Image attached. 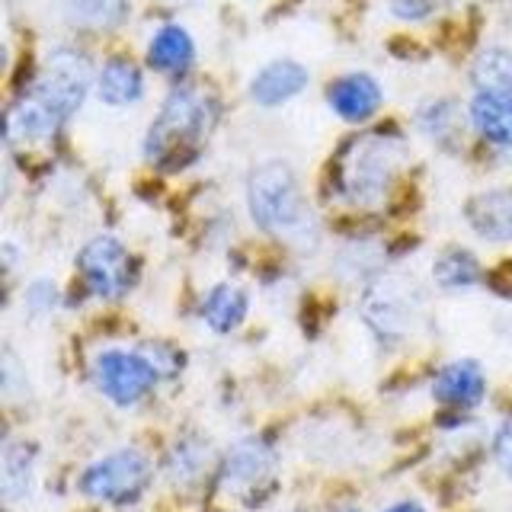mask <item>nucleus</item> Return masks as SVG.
I'll return each mask as SVG.
<instances>
[{"mask_svg": "<svg viewBox=\"0 0 512 512\" xmlns=\"http://www.w3.org/2000/svg\"><path fill=\"white\" fill-rule=\"evenodd\" d=\"M407 148L391 128H372L343 144L333 160L336 196L356 208H378L400 173Z\"/></svg>", "mask_w": 512, "mask_h": 512, "instance_id": "nucleus-1", "label": "nucleus"}, {"mask_svg": "<svg viewBox=\"0 0 512 512\" xmlns=\"http://www.w3.org/2000/svg\"><path fill=\"white\" fill-rule=\"evenodd\" d=\"M218 119L215 100L199 87H180L167 96L144 138V154L164 170H180L199 154Z\"/></svg>", "mask_w": 512, "mask_h": 512, "instance_id": "nucleus-2", "label": "nucleus"}, {"mask_svg": "<svg viewBox=\"0 0 512 512\" xmlns=\"http://www.w3.org/2000/svg\"><path fill=\"white\" fill-rule=\"evenodd\" d=\"M247 205H250V218L266 234L276 237H298L311 224L298 176L285 160H266V164H260L250 173Z\"/></svg>", "mask_w": 512, "mask_h": 512, "instance_id": "nucleus-3", "label": "nucleus"}, {"mask_svg": "<svg viewBox=\"0 0 512 512\" xmlns=\"http://www.w3.org/2000/svg\"><path fill=\"white\" fill-rule=\"evenodd\" d=\"M90 84H93V68L87 55H80L77 48H55L42 64L32 96H39V100L64 122L84 106Z\"/></svg>", "mask_w": 512, "mask_h": 512, "instance_id": "nucleus-4", "label": "nucleus"}, {"mask_svg": "<svg viewBox=\"0 0 512 512\" xmlns=\"http://www.w3.org/2000/svg\"><path fill=\"white\" fill-rule=\"evenodd\" d=\"M148 484H151V464L138 448H119V452L93 461L84 471V477H80V490L90 500H103L116 506L135 503L148 490Z\"/></svg>", "mask_w": 512, "mask_h": 512, "instance_id": "nucleus-5", "label": "nucleus"}, {"mask_svg": "<svg viewBox=\"0 0 512 512\" xmlns=\"http://www.w3.org/2000/svg\"><path fill=\"white\" fill-rule=\"evenodd\" d=\"M157 368L148 356L141 352H125V349H106L93 359V381L112 404L132 407L154 388Z\"/></svg>", "mask_w": 512, "mask_h": 512, "instance_id": "nucleus-6", "label": "nucleus"}, {"mask_svg": "<svg viewBox=\"0 0 512 512\" xmlns=\"http://www.w3.org/2000/svg\"><path fill=\"white\" fill-rule=\"evenodd\" d=\"M77 269L80 279L90 288L96 298L116 301L122 298L135 282V263L128 250L119 244L116 237H93L90 244L77 253Z\"/></svg>", "mask_w": 512, "mask_h": 512, "instance_id": "nucleus-7", "label": "nucleus"}, {"mask_svg": "<svg viewBox=\"0 0 512 512\" xmlns=\"http://www.w3.org/2000/svg\"><path fill=\"white\" fill-rule=\"evenodd\" d=\"M272 471H276L272 448L260 439H244L231 448L228 458H224L218 484L224 493L234 496V500L256 506V500L272 487Z\"/></svg>", "mask_w": 512, "mask_h": 512, "instance_id": "nucleus-8", "label": "nucleus"}, {"mask_svg": "<svg viewBox=\"0 0 512 512\" xmlns=\"http://www.w3.org/2000/svg\"><path fill=\"white\" fill-rule=\"evenodd\" d=\"M416 308H420L416 288L400 282L397 276L378 279L365 292V301H362V314L368 320V327H372L381 340H400L416 320Z\"/></svg>", "mask_w": 512, "mask_h": 512, "instance_id": "nucleus-9", "label": "nucleus"}, {"mask_svg": "<svg viewBox=\"0 0 512 512\" xmlns=\"http://www.w3.org/2000/svg\"><path fill=\"white\" fill-rule=\"evenodd\" d=\"M384 93L372 74H343L327 87V103L346 122H368L381 109Z\"/></svg>", "mask_w": 512, "mask_h": 512, "instance_id": "nucleus-10", "label": "nucleus"}, {"mask_svg": "<svg viewBox=\"0 0 512 512\" xmlns=\"http://www.w3.org/2000/svg\"><path fill=\"white\" fill-rule=\"evenodd\" d=\"M308 68L292 58H282V61H269L266 68H260L250 80V96L253 103L260 106H282L288 100H295V96L308 87Z\"/></svg>", "mask_w": 512, "mask_h": 512, "instance_id": "nucleus-11", "label": "nucleus"}, {"mask_svg": "<svg viewBox=\"0 0 512 512\" xmlns=\"http://www.w3.org/2000/svg\"><path fill=\"white\" fill-rule=\"evenodd\" d=\"M464 215H468V224L477 237L506 244V240H512V186L477 192L464 208Z\"/></svg>", "mask_w": 512, "mask_h": 512, "instance_id": "nucleus-12", "label": "nucleus"}, {"mask_svg": "<svg viewBox=\"0 0 512 512\" xmlns=\"http://www.w3.org/2000/svg\"><path fill=\"white\" fill-rule=\"evenodd\" d=\"M484 388H487V381H484V372H480V365L471 359H461V362L445 365L436 375V381H432V397L445 407H474L480 404V397H484Z\"/></svg>", "mask_w": 512, "mask_h": 512, "instance_id": "nucleus-13", "label": "nucleus"}, {"mask_svg": "<svg viewBox=\"0 0 512 512\" xmlns=\"http://www.w3.org/2000/svg\"><path fill=\"white\" fill-rule=\"evenodd\" d=\"M471 125L496 148H512V93L477 90L471 100Z\"/></svg>", "mask_w": 512, "mask_h": 512, "instance_id": "nucleus-14", "label": "nucleus"}, {"mask_svg": "<svg viewBox=\"0 0 512 512\" xmlns=\"http://www.w3.org/2000/svg\"><path fill=\"white\" fill-rule=\"evenodd\" d=\"M61 119L48 109L39 96H26V100L13 103L7 112V138L10 144H42L52 141Z\"/></svg>", "mask_w": 512, "mask_h": 512, "instance_id": "nucleus-15", "label": "nucleus"}, {"mask_svg": "<svg viewBox=\"0 0 512 512\" xmlns=\"http://www.w3.org/2000/svg\"><path fill=\"white\" fill-rule=\"evenodd\" d=\"M192 58H196V42L192 36L176 23H167L154 32L148 45V64L160 74H183Z\"/></svg>", "mask_w": 512, "mask_h": 512, "instance_id": "nucleus-16", "label": "nucleus"}, {"mask_svg": "<svg viewBox=\"0 0 512 512\" xmlns=\"http://www.w3.org/2000/svg\"><path fill=\"white\" fill-rule=\"evenodd\" d=\"M96 93L109 106H132L144 93V77L135 61L128 58H109L100 74H96Z\"/></svg>", "mask_w": 512, "mask_h": 512, "instance_id": "nucleus-17", "label": "nucleus"}, {"mask_svg": "<svg viewBox=\"0 0 512 512\" xmlns=\"http://www.w3.org/2000/svg\"><path fill=\"white\" fill-rule=\"evenodd\" d=\"M247 308H250L247 295L240 292L237 285L221 282V285H215L212 292L205 295L202 317H205V324L212 327L215 333H231V330H237L240 324H244Z\"/></svg>", "mask_w": 512, "mask_h": 512, "instance_id": "nucleus-18", "label": "nucleus"}, {"mask_svg": "<svg viewBox=\"0 0 512 512\" xmlns=\"http://www.w3.org/2000/svg\"><path fill=\"white\" fill-rule=\"evenodd\" d=\"M61 13L80 29H109L122 23L128 0H61Z\"/></svg>", "mask_w": 512, "mask_h": 512, "instance_id": "nucleus-19", "label": "nucleus"}, {"mask_svg": "<svg viewBox=\"0 0 512 512\" xmlns=\"http://www.w3.org/2000/svg\"><path fill=\"white\" fill-rule=\"evenodd\" d=\"M432 276L448 292H458V288H471L480 282V263L468 250H445L436 263H432Z\"/></svg>", "mask_w": 512, "mask_h": 512, "instance_id": "nucleus-20", "label": "nucleus"}, {"mask_svg": "<svg viewBox=\"0 0 512 512\" xmlns=\"http://www.w3.org/2000/svg\"><path fill=\"white\" fill-rule=\"evenodd\" d=\"M474 87L490 93H512V52L506 48H487L474 61Z\"/></svg>", "mask_w": 512, "mask_h": 512, "instance_id": "nucleus-21", "label": "nucleus"}, {"mask_svg": "<svg viewBox=\"0 0 512 512\" xmlns=\"http://www.w3.org/2000/svg\"><path fill=\"white\" fill-rule=\"evenodd\" d=\"M32 484V452L26 445H7L4 452V493L16 503L29 493Z\"/></svg>", "mask_w": 512, "mask_h": 512, "instance_id": "nucleus-22", "label": "nucleus"}, {"mask_svg": "<svg viewBox=\"0 0 512 512\" xmlns=\"http://www.w3.org/2000/svg\"><path fill=\"white\" fill-rule=\"evenodd\" d=\"M205 452L199 445H189V442H180L173 448L170 455V477L173 480H196L202 474V464H205Z\"/></svg>", "mask_w": 512, "mask_h": 512, "instance_id": "nucleus-23", "label": "nucleus"}, {"mask_svg": "<svg viewBox=\"0 0 512 512\" xmlns=\"http://www.w3.org/2000/svg\"><path fill=\"white\" fill-rule=\"evenodd\" d=\"M420 125L432 138H445L455 128V106L452 103H429L420 112Z\"/></svg>", "mask_w": 512, "mask_h": 512, "instance_id": "nucleus-24", "label": "nucleus"}, {"mask_svg": "<svg viewBox=\"0 0 512 512\" xmlns=\"http://www.w3.org/2000/svg\"><path fill=\"white\" fill-rule=\"evenodd\" d=\"M493 455L506 477H512V420H506L493 436Z\"/></svg>", "mask_w": 512, "mask_h": 512, "instance_id": "nucleus-25", "label": "nucleus"}, {"mask_svg": "<svg viewBox=\"0 0 512 512\" xmlns=\"http://www.w3.org/2000/svg\"><path fill=\"white\" fill-rule=\"evenodd\" d=\"M391 10L400 20H423L432 10V0H391Z\"/></svg>", "mask_w": 512, "mask_h": 512, "instance_id": "nucleus-26", "label": "nucleus"}, {"mask_svg": "<svg viewBox=\"0 0 512 512\" xmlns=\"http://www.w3.org/2000/svg\"><path fill=\"white\" fill-rule=\"evenodd\" d=\"M52 304H55V285L36 282L29 288V308L32 311H45V308H52Z\"/></svg>", "mask_w": 512, "mask_h": 512, "instance_id": "nucleus-27", "label": "nucleus"}, {"mask_svg": "<svg viewBox=\"0 0 512 512\" xmlns=\"http://www.w3.org/2000/svg\"><path fill=\"white\" fill-rule=\"evenodd\" d=\"M384 512H426V509L416 506V503H394L391 509H384Z\"/></svg>", "mask_w": 512, "mask_h": 512, "instance_id": "nucleus-28", "label": "nucleus"}, {"mask_svg": "<svg viewBox=\"0 0 512 512\" xmlns=\"http://www.w3.org/2000/svg\"><path fill=\"white\" fill-rule=\"evenodd\" d=\"M346 512H359V509H346Z\"/></svg>", "mask_w": 512, "mask_h": 512, "instance_id": "nucleus-29", "label": "nucleus"}]
</instances>
